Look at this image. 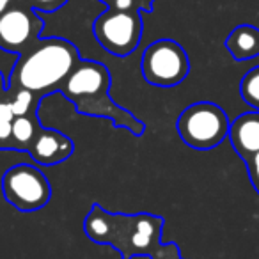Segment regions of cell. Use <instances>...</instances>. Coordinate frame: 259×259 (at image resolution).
<instances>
[{
	"mask_svg": "<svg viewBox=\"0 0 259 259\" xmlns=\"http://www.w3.org/2000/svg\"><path fill=\"white\" fill-rule=\"evenodd\" d=\"M108 91L110 73L107 66L96 61H80L71 75L59 87V93L75 105L78 114L89 117H105L115 128H124L135 137H142L146 124L137 115L115 103L108 96Z\"/></svg>",
	"mask_w": 259,
	"mask_h": 259,
	"instance_id": "cell-1",
	"label": "cell"
},
{
	"mask_svg": "<svg viewBox=\"0 0 259 259\" xmlns=\"http://www.w3.org/2000/svg\"><path fill=\"white\" fill-rule=\"evenodd\" d=\"M76 47L62 37L37 39L30 48L20 54L11 71L8 89H27L47 98L59 93L66 78L78 66Z\"/></svg>",
	"mask_w": 259,
	"mask_h": 259,
	"instance_id": "cell-2",
	"label": "cell"
},
{
	"mask_svg": "<svg viewBox=\"0 0 259 259\" xmlns=\"http://www.w3.org/2000/svg\"><path fill=\"white\" fill-rule=\"evenodd\" d=\"M231 121L222 107L213 101H197L185 108L176 121L180 139L192 149L209 151L229 135Z\"/></svg>",
	"mask_w": 259,
	"mask_h": 259,
	"instance_id": "cell-3",
	"label": "cell"
},
{
	"mask_svg": "<svg viewBox=\"0 0 259 259\" xmlns=\"http://www.w3.org/2000/svg\"><path fill=\"white\" fill-rule=\"evenodd\" d=\"M2 192L6 201L22 213L43 209L52 199V185L47 174L29 163H18L6 170Z\"/></svg>",
	"mask_w": 259,
	"mask_h": 259,
	"instance_id": "cell-4",
	"label": "cell"
},
{
	"mask_svg": "<svg viewBox=\"0 0 259 259\" xmlns=\"http://www.w3.org/2000/svg\"><path fill=\"white\" fill-rule=\"evenodd\" d=\"M142 76L155 87H174L190 73V61L185 48L174 39H158L142 54Z\"/></svg>",
	"mask_w": 259,
	"mask_h": 259,
	"instance_id": "cell-5",
	"label": "cell"
},
{
	"mask_svg": "<svg viewBox=\"0 0 259 259\" xmlns=\"http://www.w3.org/2000/svg\"><path fill=\"white\" fill-rule=\"evenodd\" d=\"M96 41L115 57H126L137 50L142 37V18L139 11L108 9L93 23Z\"/></svg>",
	"mask_w": 259,
	"mask_h": 259,
	"instance_id": "cell-6",
	"label": "cell"
},
{
	"mask_svg": "<svg viewBox=\"0 0 259 259\" xmlns=\"http://www.w3.org/2000/svg\"><path fill=\"white\" fill-rule=\"evenodd\" d=\"M163 219L153 213H135L126 217V224L115 250L121 259L151 255L162 243Z\"/></svg>",
	"mask_w": 259,
	"mask_h": 259,
	"instance_id": "cell-7",
	"label": "cell"
},
{
	"mask_svg": "<svg viewBox=\"0 0 259 259\" xmlns=\"http://www.w3.org/2000/svg\"><path fill=\"white\" fill-rule=\"evenodd\" d=\"M45 23L36 13L9 8L0 15V48L9 54H23L39 37Z\"/></svg>",
	"mask_w": 259,
	"mask_h": 259,
	"instance_id": "cell-8",
	"label": "cell"
},
{
	"mask_svg": "<svg viewBox=\"0 0 259 259\" xmlns=\"http://www.w3.org/2000/svg\"><path fill=\"white\" fill-rule=\"evenodd\" d=\"M29 153L39 165H59L75 153V142L59 130L41 126Z\"/></svg>",
	"mask_w": 259,
	"mask_h": 259,
	"instance_id": "cell-9",
	"label": "cell"
},
{
	"mask_svg": "<svg viewBox=\"0 0 259 259\" xmlns=\"http://www.w3.org/2000/svg\"><path fill=\"white\" fill-rule=\"evenodd\" d=\"M124 213H110L100 204H93L85 220H83V233L91 241L100 245L117 247L121 233L124 229Z\"/></svg>",
	"mask_w": 259,
	"mask_h": 259,
	"instance_id": "cell-10",
	"label": "cell"
},
{
	"mask_svg": "<svg viewBox=\"0 0 259 259\" xmlns=\"http://www.w3.org/2000/svg\"><path fill=\"white\" fill-rule=\"evenodd\" d=\"M233 149L247 160L254 153L259 151V110L240 114L234 121H231L229 135Z\"/></svg>",
	"mask_w": 259,
	"mask_h": 259,
	"instance_id": "cell-11",
	"label": "cell"
},
{
	"mask_svg": "<svg viewBox=\"0 0 259 259\" xmlns=\"http://www.w3.org/2000/svg\"><path fill=\"white\" fill-rule=\"evenodd\" d=\"M226 48L236 61H248L259 55V29L254 25H238L227 36Z\"/></svg>",
	"mask_w": 259,
	"mask_h": 259,
	"instance_id": "cell-12",
	"label": "cell"
},
{
	"mask_svg": "<svg viewBox=\"0 0 259 259\" xmlns=\"http://www.w3.org/2000/svg\"><path fill=\"white\" fill-rule=\"evenodd\" d=\"M39 128L41 124L37 122V114L20 115L13 119V149L29 151Z\"/></svg>",
	"mask_w": 259,
	"mask_h": 259,
	"instance_id": "cell-13",
	"label": "cell"
},
{
	"mask_svg": "<svg viewBox=\"0 0 259 259\" xmlns=\"http://www.w3.org/2000/svg\"><path fill=\"white\" fill-rule=\"evenodd\" d=\"M8 100L15 117H20V115L37 114V103L43 98L27 89H8Z\"/></svg>",
	"mask_w": 259,
	"mask_h": 259,
	"instance_id": "cell-14",
	"label": "cell"
},
{
	"mask_svg": "<svg viewBox=\"0 0 259 259\" xmlns=\"http://www.w3.org/2000/svg\"><path fill=\"white\" fill-rule=\"evenodd\" d=\"M240 94L241 100L252 107L254 110H259V66L252 68L243 75L240 82Z\"/></svg>",
	"mask_w": 259,
	"mask_h": 259,
	"instance_id": "cell-15",
	"label": "cell"
},
{
	"mask_svg": "<svg viewBox=\"0 0 259 259\" xmlns=\"http://www.w3.org/2000/svg\"><path fill=\"white\" fill-rule=\"evenodd\" d=\"M243 162L248 170V178H250L252 187H254V190L257 192V195H259V151L254 153L252 156H248Z\"/></svg>",
	"mask_w": 259,
	"mask_h": 259,
	"instance_id": "cell-16",
	"label": "cell"
},
{
	"mask_svg": "<svg viewBox=\"0 0 259 259\" xmlns=\"http://www.w3.org/2000/svg\"><path fill=\"white\" fill-rule=\"evenodd\" d=\"M0 149H13V121H0Z\"/></svg>",
	"mask_w": 259,
	"mask_h": 259,
	"instance_id": "cell-17",
	"label": "cell"
},
{
	"mask_svg": "<svg viewBox=\"0 0 259 259\" xmlns=\"http://www.w3.org/2000/svg\"><path fill=\"white\" fill-rule=\"evenodd\" d=\"M32 6L39 11H45V13H52L55 9H59L62 4H64L66 0H30Z\"/></svg>",
	"mask_w": 259,
	"mask_h": 259,
	"instance_id": "cell-18",
	"label": "cell"
},
{
	"mask_svg": "<svg viewBox=\"0 0 259 259\" xmlns=\"http://www.w3.org/2000/svg\"><path fill=\"white\" fill-rule=\"evenodd\" d=\"M115 9H121V11H128V9H134V0H114Z\"/></svg>",
	"mask_w": 259,
	"mask_h": 259,
	"instance_id": "cell-19",
	"label": "cell"
},
{
	"mask_svg": "<svg viewBox=\"0 0 259 259\" xmlns=\"http://www.w3.org/2000/svg\"><path fill=\"white\" fill-rule=\"evenodd\" d=\"M6 94H8V83H6L4 75H2V71H0V100L6 98Z\"/></svg>",
	"mask_w": 259,
	"mask_h": 259,
	"instance_id": "cell-20",
	"label": "cell"
},
{
	"mask_svg": "<svg viewBox=\"0 0 259 259\" xmlns=\"http://www.w3.org/2000/svg\"><path fill=\"white\" fill-rule=\"evenodd\" d=\"M11 2L13 0H0V15H2L4 11H8L9 6H11Z\"/></svg>",
	"mask_w": 259,
	"mask_h": 259,
	"instance_id": "cell-21",
	"label": "cell"
},
{
	"mask_svg": "<svg viewBox=\"0 0 259 259\" xmlns=\"http://www.w3.org/2000/svg\"><path fill=\"white\" fill-rule=\"evenodd\" d=\"M178 259H181V257H178Z\"/></svg>",
	"mask_w": 259,
	"mask_h": 259,
	"instance_id": "cell-22",
	"label": "cell"
}]
</instances>
